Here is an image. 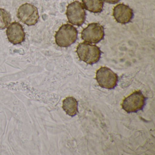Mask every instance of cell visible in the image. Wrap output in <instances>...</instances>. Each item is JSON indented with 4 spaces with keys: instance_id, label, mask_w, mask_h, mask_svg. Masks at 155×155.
<instances>
[{
    "instance_id": "5b68a950",
    "label": "cell",
    "mask_w": 155,
    "mask_h": 155,
    "mask_svg": "<svg viewBox=\"0 0 155 155\" xmlns=\"http://www.w3.org/2000/svg\"><path fill=\"white\" fill-rule=\"evenodd\" d=\"M96 79L100 87L110 90L115 88L118 81L117 75L111 69L105 67L97 71Z\"/></svg>"
},
{
    "instance_id": "8992f818",
    "label": "cell",
    "mask_w": 155,
    "mask_h": 155,
    "mask_svg": "<svg viewBox=\"0 0 155 155\" xmlns=\"http://www.w3.org/2000/svg\"><path fill=\"white\" fill-rule=\"evenodd\" d=\"M66 15L70 23L81 26L86 20V12L82 4L78 1L70 3L67 7Z\"/></svg>"
},
{
    "instance_id": "52a82bcc",
    "label": "cell",
    "mask_w": 155,
    "mask_h": 155,
    "mask_svg": "<svg viewBox=\"0 0 155 155\" xmlns=\"http://www.w3.org/2000/svg\"><path fill=\"white\" fill-rule=\"evenodd\" d=\"M105 33L102 25L98 23L89 24L81 32V38L85 42L97 44L104 39Z\"/></svg>"
},
{
    "instance_id": "9c48e42d",
    "label": "cell",
    "mask_w": 155,
    "mask_h": 155,
    "mask_svg": "<svg viewBox=\"0 0 155 155\" xmlns=\"http://www.w3.org/2000/svg\"><path fill=\"white\" fill-rule=\"evenodd\" d=\"M113 16L117 22L121 24H126L131 21L134 14L132 9L128 6L119 4L113 9Z\"/></svg>"
},
{
    "instance_id": "4fadbf2b",
    "label": "cell",
    "mask_w": 155,
    "mask_h": 155,
    "mask_svg": "<svg viewBox=\"0 0 155 155\" xmlns=\"http://www.w3.org/2000/svg\"><path fill=\"white\" fill-rule=\"evenodd\" d=\"M103 1L106 3L114 4L118 3L120 0H103Z\"/></svg>"
},
{
    "instance_id": "ba28073f",
    "label": "cell",
    "mask_w": 155,
    "mask_h": 155,
    "mask_svg": "<svg viewBox=\"0 0 155 155\" xmlns=\"http://www.w3.org/2000/svg\"><path fill=\"white\" fill-rule=\"evenodd\" d=\"M6 34L9 42L18 45L25 41L26 34L22 25L18 22L12 23L7 28Z\"/></svg>"
},
{
    "instance_id": "30bf717a",
    "label": "cell",
    "mask_w": 155,
    "mask_h": 155,
    "mask_svg": "<svg viewBox=\"0 0 155 155\" xmlns=\"http://www.w3.org/2000/svg\"><path fill=\"white\" fill-rule=\"evenodd\" d=\"M78 101L72 97L66 98L62 101V108L66 114L73 117L78 113Z\"/></svg>"
},
{
    "instance_id": "7a4b0ae2",
    "label": "cell",
    "mask_w": 155,
    "mask_h": 155,
    "mask_svg": "<svg viewBox=\"0 0 155 155\" xmlns=\"http://www.w3.org/2000/svg\"><path fill=\"white\" fill-rule=\"evenodd\" d=\"M77 29L70 24L62 25L55 35L56 44L61 48H68L74 44L78 39Z\"/></svg>"
},
{
    "instance_id": "277c9868",
    "label": "cell",
    "mask_w": 155,
    "mask_h": 155,
    "mask_svg": "<svg viewBox=\"0 0 155 155\" xmlns=\"http://www.w3.org/2000/svg\"><path fill=\"white\" fill-rule=\"evenodd\" d=\"M17 17L21 22L28 26H34L39 19L37 7L28 3H24L19 8Z\"/></svg>"
},
{
    "instance_id": "8fae6325",
    "label": "cell",
    "mask_w": 155,
    "mask_h": 155,
    "mask_svg": "<svg viewBox=\"0 0 155 155\" xmlns=\"http://www.w3.org/2000/svg\"><path fill=\"white\" fill-rule=\"evenodd\" d=\"M85 9L92 13H100L103 10L104 3L102 0H82Z\"/></svg>"
},
{
    "instance_id": "6da1fadb",
    "label": "cell",
    "mask_w": 155,
    "mask_h": 155,
    "mask_svg": "<svg viewBox=\"0 0 155 155\" xmlns=\"http://www.w3.org/2000/svg\"><path fill=\"white\" fill-rule=\"evenodd\" d=\"M76 52L81 61L89 65L98 62L101 57V51L99 47L87 42L79 44Z\"/></svg>"
},
{
    "instance_id": "3957f363",
    "label": "cell",
    "mask_w": 155,
    "mask_h": 155,
    "mask_svg": "<svg viewBox=\"0 0 155 155\" xmlns=\"http://www.w3.org/2000/svg\"><path fill=\"white\" fill-rule=\"evenodd\" d=\"M146 100L141 91H136L123 100L121 107L128 113H136L143 109Z\"/></svg>"
},
{
    "instance_id": "7c38bea8",
    "label": "cell",
    "mask_w": 155,
    "mask_h": 155,
    "mask_svg": "<svg viewBox=\"0 0 155 155\" xmlns=\"http://www.w3.org/2000/svg\"><path fill=\"white\" fill-rule=\"evenodd\" d=\"M11 20L9 12L4 9L0 8V30L6 29L10 24Z\"/></svg>"
}]
</instances>
